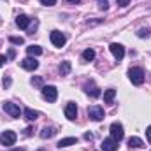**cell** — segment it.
<instances>
[{
  "instance_id": "1",
  "label": "cell",
  "mask_w": 151,
  "mask_h": 151,
  "mask_svg": "<svg viewBox=\"0 0 151 151\" xmlns=\"http://www.w3.org/2000/svg\"><path fill=\"white\" fill-rule=\"evenodd\" d=\"M128 79L132 81V84L141 86V84L144 83V70H142L141 67H132V69L128 70Z\"/></svg>"
},
{
  "instance_id": "2",
  "label": "cell",
  "mask_w": 151,
  "mask_h": 151,
  "mask_svg": "<svg viewBox=\"0 0 151 151\" xmlns=\"http://www.w3.org/2000/svg\"><path fill=\"white\" fill-rule=\"evenodd\" d=\"M16 139H18L16 132L5 130V132H2V135H0V144H2V146H12V144L16 142Z\"/></svg>"
},
{
  "instance_id": "3",
  "label": "cell",
  "mask_w": 151,
  "mask_h": 151,
  "mask_svg": "<svg viewBox=\"0 0 151 151\" xmlns=\"http://www.w3.org/2000/svg\"><path fill=\"white\" fill-rule=\"evenodd\" d=\"M88 118L93 121H102L104 119V109L100 106H90L88 107Z\"/></svg>"
},
{
  "instance_id": "4",
  "label": "cell",
  "mask_w": 151,
  "mask_h": 151,
  "mask_svg": "<svg viewBox=\"0 0 151 151\" xmlns=\"http://www.w3.org/2000/svg\"><path fill=\"white\" fill-rule=\"evenodd\" d=\"M42 97L47 102H56L58 99V90L55 86H42Z\"/></svg>"
},
{
  "instance_id": "5",
  "label": "cell",
  "mask_w": 151,
  "mask_h": 151,
  "mask_svg": "<svg viewBox=\"0 0 151 151\" xmlns=\"http://www.w3.org/2000/svg\"><path fill=\"white\" fill-rule=\"evenodd\" d=\"M109 130H111V137H113L114 141H118V142H119V141L125 137L123 125H121V123H118V121H114L113 125H111V128H109Z\"/></svg>"
},
{
  "instance_id": "6",
  "label": "cell",
  "mask_w": 151,
  "mask_h": 151,
  "mask_svg": "<svg viewBox=\"0 0 151 151\" xmlns=\"http://www.w3.org/2000/svg\"><path fill=\"white\" fill-rule=\"evenodd\" d=\"M49 39H51L53 46H56V47H63L65 42H67V37H65L62 32H58V30H53L51 35H49Z\"/></svg>"
},
{
  "instance_id": "7",
  "label": "cell",
  "mask_w": 151,
  "mask_h": 151,
  "mask_svg": "<svg viewBox=\"0 0 151 151\" xmlns=\"http://www.w3.org/2000/svg\"><path fill=\"white\" fill-rule=\"evenodd\" d=\"M4 111L9 114L11 118H19V114H21L19 106H16V104H12V102H5V104H4Z\"/></svg>"
},
{
  "instance_id": "8",
  "label": "cell",
  "mask_w": 151,
  "mask_h": 151,
  "mask_svg": "<svg viewBox=\"0 0 151 151\" xmlns=\"http://www.w3.org/2000/svg\"><path fill=\"white\" fill-rule=\"evenodd\" d=\"M109 49H111V53L114 55V58L119 62V60H123V56H125V47L121 46V44H118V42H113L111 46H109Z\"/></svg>"
},
{
  "instance_id": "9",
  "label": "cell",
  "mask_w": 151,
  "mask_h": 151,
  "mask_svg": "<svg viewBox=\"0 0 151 151\" xmlns=\"http://www.w3.org/2000/svg\"><path fill=\"white\" fill-rule=\"evenodd\" d=\"M19 65L25 69V70H35L39 67V62L35 58H32V56H28V58H25V60H21L19 62Z\"/></svg>"
},
{
  "instance_id": "10",
  "label": "cell",
  "mask_w": 151,
  "mask_h": 151,
  "mask_svg": "<svg viewBox=\"0 0 151 151\" xmlns=\"http://www.w3.org/2000/svg\"><path fill=\"white\" fill-rule=\"evenodd\" d=\"M104 151H116L118 150V141H114L113 137H107L102 141V146H100Z\"/></svg>"
},
{
  "instance_id": "11",
  "label": "cell",
  "mask_w": 151,
  "mask_h": 151,
  "mask_svg": "<svg viewBox=\"0 0 151 151\" xmlns=\"http://www.w3.org/2000/svg\"><path fill=\"white\" fill-rule=\"evenodd\" d=\"M65 116H67V119H76L77 118V106H76L74 102H69L67 106H65Z\"/></svg>"
},
{
  "instance_id": "12",
  "label": "cell",
  "mask_w": 151,
  "mask_h": 151,
  "mask_svg": "<svg viewBox=\"0 0 151 151\" xmlns=\"http://www.w3.org/2000/svg\"><path fill=\"white\" fill-rule=\"evenodd\" d=\"M16 25H18V28H21V30L28 28V25H30V19H28V16H25V14H19V16L16 18Z\"/></svg>"
},
{
  "instance_id": "13",
  "label": "cell",
  "mask_w": 151,
  "mask_h": 151,
  "mask_svg": "<svg viewBox=\"0 0 151 151\" xmlns=\"http://www.w3.org/2000/svg\"><path fill=\"white\" fill-rule=\"evenodd\" d=\"M23 116H25L27 121H35V119L39 118V113L34 111V109H30V107H27V109L23 111Z\"/></svg>"
},
{
  "instance_id": "14",
  "label": "cell",
  "mask_w": 151,
  "mask_h": 151,
  "mask_svg": "<svg viewBox=\"0 0 151 151\" xmlns=\"http://www.w3.org/2000/svg\"><path fill=\"white\" fill-rule=\"evenodd\" d=\"M76 142H77L76 137H65V139L58 141V148H69V146H74Z\"/></svg>"
},
{
  "instance_id": "15",
  "label": "cell",
  "mask_w": 151,
  "mask_h": 151,
  "mask_svg": "<svg viewBox=\"0 0 151 151\" xmlns=\"http://www.w3.org/2000/svg\"><path fill=\"white\" fill-rule=\"evenodd\" d=\"M114 97H116V90H114V88L106 90V93H104V102H106V104H113Z\"/></svg>"
},
{
  "instance_id": "16",
  "label": "cell",
  "mask_w": 151,
  "mask_h": 151,
  "mask_svg": "<svg viewBox=\"0 0 151 151\" xmlns=\"http://www.w3.org/2000/svg\"><path fill=\"white\" fill-rule=\"evenodd\" d=\"M86 93H88L90 97H99V95H100V90H99L93 83H90V84H86Z\"/></svg>"
},
{
  "instance_id": "17",
  "label": "cell",
  "mask_w": 151,
  "mask_h": 151,
  "mask_svg": "<svg viewBox=\"0 0 151 151\" xmlns=\"http://www.w3.org/2000/svg\"><path fill=\"white\" fill-rule=\"evenodd\" d=\"M128 146H130V148H144V142H142L139 137H135V135H134V137H130V139H128Z\"/></svg>"
},
{
  "instance_id": "18",
  "label": "cell",
  "mask_w": 151,
  "mask_h": 151,
  "mask_svg": "<svg viewBox=\"0 0 151 151\" xmlns=\"http://www.w3.org/2000/svg\"><path fill=\"white\" fill-rule=\"evenodd\" d=\"M27 53H28L30 56H39V55H42V47L32 44V46H28V47H27Z\"/></svg>"
},
{
  "instance_id": "19",
  "label": "cell",
  "mask_w": 151,
  "mask_h": 151,
  "mask_svg": "<svg viewBox=\"0 0 151 151\" xmlns=\"http://www.w3.org/2000/svg\"><path fill=\"white\" fill-rule=\"evenodd\" d=\"M55 135V128H51V127H46V128H42V132H40V137L42 139H51Z\"/></svg>"
},
{
  "instance_id": "20",
  "label": "cell",
  "mask_w": 151,
  "mask_h": 151,
  "mask_svg": "<svg viewBox=\"0 0 151 151\" xmlns=\"http://www.w3.org/2000/svg\"><path fill=\"white\" fill-rule=\"evenodd\" d=\"M93 58H95V51H93V49L88 47V49L83 51V60H84V62H91Z\"/></svg>"
},
{
  "instance_id": "21",
  "label": "cell",
  "mask_w": 151,
  "mask_h": 151,
  "mask_svg": "<svg viewBox=\"0 0 151 151\" xmlns=\"http://www.w3.org/2000/svg\"><path fill=\"white\" fill-rule=\"evenodd\" d=\"M70 69H72L70 62H62V65H60V74H62V76H67L69 72H70Z\"/></svg>"
},
{
  "instance_id": "22",
  "label": "cell",
  "mask_w": 151,
  "mask_h": 151,
  "mask_svg": "<svg viewBox=\"0 0 151 151\" xmlns=\"http://www.w3.org/2000/svg\"><path fill=\"white\" fill-rule=\"evenodd\" d=\"M137 35L141 39H144V37H150V28H141L139 32H137Z\"/></svg>"
},
{
  "instance_id": "23",
  "label": "cell",
  "mask_w": 151,
  "mask_h": 151,
  "mask_svg": "<svg viewBox=\"0 0 151 151\" xmlns=\"http://www.w3.org/2000/svg\"><path fill=\"white\" fill-rule=\"evenodd\" d=\"M9 40H11L12 44H18V46H21V44L25 42V40H23V37H12V35L9 37Z\"/></svg>"
},
{
  "instance_id": "24",
  "label": "cell",
  "mask_w": 151,
  "mask_h": 151,
  "mask_svg": "<svg viewBox=\"0 0 151 151\" xmlns=\"http://www.w3.org/2000/svg\"><path fill=\"white\" fill-rule=\"evenodd\" d=\"M32 84L37 86V88H40V86H42V79H40V77H32Z\"/></svg>"
},
{
  "instance_id": "25",
  "label": "cell",
  "mask_w": 151,
  "mask_h": 151,
  "mask_svg": "<svg viewBox=\"0 0 151 151\" xmlns=\"http://www.w3.org/2000/svg\"><path fill=\"white\" fill-rule=\"evenodd\" d=\"M11 83H12V81H11V77H9V76H5V77H4V81H2L4 88H9V86H11Z\"/></svg>"
},
{
  "instance_id": "26",
  "label": "cell",
  "mask_w": 151,
  "mask_h": 151,
  "mask_svg": "<svg viewBox=\"0 0 151 151\" xmlns=\"http://www.w3.org/2000/svg\"><path fill=\"white\" fill-rule=\"evenodd\" d=\"M99 7H100V9H104V11H106V9H107V7H109V4H107V0H99Z\"/></svg>"
},
{
  "instance_id": "27",
  "label": "cell",
  "mask_w": 151,
  "mask_h": 151,
  "mask_svg": "<svg viewBox=\"0 0 151 151\" xmlns=\"http://www.w3.org/2000/svg\"><path fill=\"white\" fill-rule=\"evenodd\" d=\"M40 4H42V5H47V7H51V5H55V4H56V0H40Z\"/></svg>"
},
{
  "instance_id": "28",
  "label": "cell",
  "mask_w": 151,
  "mask_h": 151,
  "mask_svg": "<svg viewBox=\"0 0 151 151\" xmlns=\"http://www.w3.org/2000/svg\"><path fill=\"white\" fill-rule=\"evenodd\" d=\"M14 56H16V51H14V49H9V53H7V58H9V60H12Z\"/></svg>"
},
{
  "instance_id": "29",
  "label": "cell",
  "mask_w": 151,
  "mask_h": 151,
  "mask_svg": "<svg viewBox=\"0 0 151 151\" xmlns=\"http://www.w3.org/2000/svg\"><path fill=\"white\" fill-rule=\"evenodd\" d=\"M32 132H34V130H32V128L28 127V128H25V132H23V135H25V137H30V135H32Z\"/></svg>"
},
{
  "instance_id": "30",
  "label": "cell",
  "mask_w": 151,
  "mask_h": 151,
  "mask_svg": "<svg viewBox=\"0 0 151 151\" xmlns=\"http://www.w3.org/2000/svg\"><path fill=\"white\" fill-rule=\"evenodd\" d=\"M116 2H118V5L125 7V5H128V2H130V0H116Z\"/></svg>"
},
{
  "instance_id": "31",
  "label": "cell",
  "mask_w": 151,
  "mask_h": 151,
  "mask_svg": "<svg viewBox=\"0 0 151 151\" xmlns=\"http://www.w3.org/2000/svg\"><path fill=\"white\" fill-rule=\"evenodd\" d=\"M146 135H148V141L151 142V125L148 127V128H146Z\"/></svg>"
},
{
  "instance_id": "32",
  "label": "cell",
  "mask_w": 151,
  "mask_h": 151,
  "mask_svg": "<svg viewBox=\"0 0 151 151\" xmlns=\"http://www.w3.org/2000/svg\"><path fill=\"white\" fill-rule=\"evenodd\" d=\"M84 139L86 141H93V134H84Z\"/></svg>"
},
{
  "instance_id": "33",
  "label": "cell",
  "mask_w": 151,
  "mask_h": 151,
  "mask_svg": "<svg viewBox=\"0 0 151 151\" xmlns=\"http://www.w3.org/2000/svg\"><path fill=\"white\" fill-rule=\"evenodd\" d=\"M5 62H7V58H5V56H4V55H0V67H2V65H4V63H5Z\"/></svg>"
},
{
  "instance_id": "34",
  "label": "cell",
  "mask_w": 151,
  "mask_h": 151,
  "mask_svg": "<svg viewBox=\"0 0 151 151\" xmlns=\"http://www.w3.org/2000/svg\"><path fill=\"white\" fill-rule=\"evenodd\" d=\"M67 2H70V4H79L81 0H67Z\"/></svg>"
},
{
  "instance_id": "35",
  "label": "cell",
  "mask_w": 151,
  "mask_h": 151,
  "mask_svg": "<svg viewBox=\"0 0 151 151\" xmlns=\"http://www.w3.org/2000/svg\"><path fill=\"white\" fill-rule=\"evenodd\" d=\"M37 151H47V150H44V148H39V150Z\"/></svg>"
},
{
  "instance_id": "36",
  "label": "cell",
  "mask_w": 151,
  "mask_h": 151,
  "mask_svg": "<svg viewBox=\"0 0 151 151\" xmlns=\"http://www.w3.org/2000/svg\"><path fill=\"white\" fill-rule=\"evenodd\" d=\"M11 151H23V150H11Z\"/></svg>"
}]
</instances>
